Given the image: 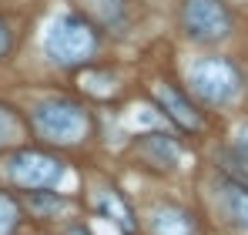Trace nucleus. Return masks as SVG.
Returning a JSON list of instances; mask_svg holds the SVG:
<instances>
[{"mask_svg": "<svg viewBox=\"0 0 248 235\" xmlns=\"http://www.w3.org/2000/svg\"><path fill=\"white\" fill-rule=\"evenodd\" d=\"M235 151H238L242 161H248V121L235 128Z\"/></svg>", "mask_w": 248, "mask_h": 235, "instance_id": "4468645a", "label": "nucleus"}, {"mask_svg": "<svg viewBox=\"0 0 248 235\" xmlns=\"http://www.w3.org/2000/svg\"><path fill=\"white\" fill-rule=\"evenodd\" d=\"M218 208L221 215L235 225V229H248V188L238 182H221L218 185Z\"/></svg>", "mask_w": 248, "mask_h": 235, "instance_id": "0eeeda50", "label": "nucleus"}, {"mask_svg": "<svg viewBox=\"0 0 248 235\" xmlns=\"http://www.w3.org/2000/svg\"><path fill=\"white\" fill-rule=\"evenodd\" d=\"M138 155L144 158L148 165H155V168H171L174 161H178V141L165 134V131H151V134H144L141 141H138Z\"/></svg>", "mask_w": 248, "mask_h": 235, "instance_id": "423d86ee", "label": "nucleus"}, {"mask_svg": "<svg viewBox=\"0 0 248 235\" xmlns=\"http://www.w3.org/2000/svg\"><path fill=\"white\" fill-rule=\"evenodd\" d=\"M94 10L104 24H118L124 14V0H94Z\"/></svg>", "mask_w": 248, "mask_h": 235, "instance_id": "ddd939ff", "label": "nucleus"}, {"mask_svg": "<svg viewBox=\"0 0 248 235\" xmlns=\"http://www.w3.org/2000/svg\"><path fill=\"white\" fill-rule=\"evenodd\" d=\"M31 121H34V128L41 131L47 141H61V145L81 141L84 134H87V128H91V121H87V115H84L81 104L64 101V98L41 101V104L34 108Z\"/></svg>", "mask_w": 248, "mask_h": 235, "instance_id": "f03ea898", "label": "nucleus"}, {"mask_svg": "<svg viewBox=\"0 0 248 235\" xmlns=\"http://www.w3.org/2000/svg\"><path fill=\"white\" fill-rule=\"evenodd\" d=\"M17 225V201L0 192V235H10Z\"/></svg>", "mask_w": 248, "mask_h": 235, "instance_id": "9b49d317", "label": "nucleus"}, {"mask_svg": "<svg viewBox=\"0 0 248 235\" xmlns=\"http://www.w3.org/2000/svg\"><path fill=\"white\" fill-rule=\"evenodd\" d=\"M7 47H10V31H7V24L0 20V57L7 54Z\"/></svg>", "mask_w": 248, "mask_h": 235, "instance_id": "2eb2a0df", "label": "nucleus"}, {"mask_svg": "<svg viewBox=\"0 0 248 235\" xmlns=\"http://www.w3.org/2000/svg\"><path fill=\"white\" fill-rule=\"evenodd\" d=\"M191 91L205 101V104H225L238 94L242 78L235 71V64L221 61V57H205L198 64H191V74H188Z\"/></svg>", "mask_w": 248, "mask_h": 235, "instance_id": "7ed1b4c3", "label": "nucleus"}, {"mask_svg": "<svg viewBox=\"0 0 248 235\" xmlns=\"http://www.w3.org/2000/svg\"><path fill=\"white\" fill-rule=\"evenodd\" d=\"M17 134H20V124H17L14 111L0 104V148H3V145H10V141H14Z\"/></svg>", "mask_w": 248, "mask_h": 235, "instance_id": "f8f14e48", "label": "nucleus"}, {"mask_svg": "<svg viewBox=\"0 0 248 235\" xmlns=\"http://www.w3.org/2000/svg\"><path fill=\"white\" fill-rule=\"evenodd\" d=\"M7 175L20 185V188H57V182L64 178V161L47 151H34V148H24V151H14L7 161Z\"/></svg>", "mask_w": 248, "mask_h": 235, "instance_id": "20e7f679", "label": "nucleus"}, {"mask_svg": "<svg viewBox=\"0 0 248 235\" xmlns=\"http://www.w3.org/2000/svg\"><path fill=\"white\" fill-rule=\"evenodd\" d=\"M181 24L188 31V37L195 40H218L228 34L232 17L228 7L221 0H185L181 7Z\"/></svg>", "mask_w": 248, "mask_h": 235, "instance_id": "39448f33", "label": "nucleus"}, {"mask_svg": "<svg viewBox=\"0 0 248 235\" xmlns=\"http://www.w3.org/2000/svg\"><path fill=\"white\" fill-rule=\"evenodd\" d=\"M151 235H191V218L174 205H158L151 212Z\"/></svg>", "mask_w": 248, "mask_h": 235, "instance_id": "1a4fd4ad", "label": "nucleus"}, {"mask_svg": "<svg viewBox=\"0 0 248 235\" xmlns=\"http://www.w3.org/2000/svg\"><path fill=\"white\" fill-rule=\"evenodd\" d=\"M94 208L104 215V218H114L118 225H121L124 232H131L134 229V222H131V212H127V205H124L121 198L114 195V192H108V195H97L94 198Z\"/></svg>", "mask_w": 248, "mask_h": 235, "instance_id": "9d476101", "label": "nucleus"}, {"mask_svg": "<svg viewBox=\"0 0 248 235\" xmlns=\"http://www.w3.org/2000/svg\"><path fill=\"white\" fill-rule=\"evenodd\" d=\"M94 47H97L94 27H91L84 17H74V14L57 17V20L50 24L47 37H44L47 57L57 61V64H64V67H67V64H81V61H87V57L94 54Z\"/></svg>", "mask_w": 248, "mask_h": 235, "instance_id": "f257e3e1", "label": "nucleus"}, {"mask_svg": "<svg viewBox=\"0 0 248 235\" xmlns=\"http://www.w3.org/2000/svg\"><path fill=\"white\" fill-rule=\"evenodd\" d=\"M155 101L161 104V111H165L171 121H178L181 128H188V131H195V128H202V118L195 115V108L171 87V84H158L155 87Z\"/></svg>", "mask_w": 248, "mask_h": 235, "instance_id": "6e6552de", "label": "nucleus"}]
</instances>
